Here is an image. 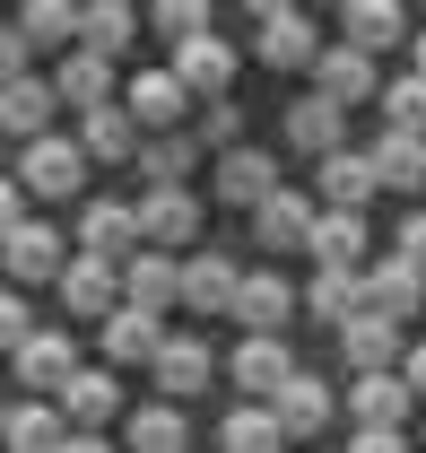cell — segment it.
<instances>
[{
	"label": "cell",
	"mask_w": 426,
	"mask_h": 453,
	"mask_svg": "<svg viewBox=\"0 0 426 453\" xmlns=\"http://www.w3.org/2000/svg\"><path fill=\"white\" fill-rule=\"evenodd\" d=\"M87 166H96V157L53 131V140H35V149L18 157V183H27L35 201H70V192H87Z\"/></svg>",
	"instance_id": "6da1fadb"
},
{
	"label": "cell",
	"mask_w": 426,
	"mask_h": 453,
	"mask_svg": "<svg viewBox=\"0 0 426 453\" xmlns=\"http://www.w3.org/2000/svg\"><path fill=\"white\" fill-rule=\"evenodd\" d=\"M61 314H79V323H96V332H105L113 314H122V262L79 253V262L61 271Z\"/></svg>",
	"instance_id": "7a4b0ae2"
},
{
	"label": "cell",
	"mask_w": 426,
	"mask_h": 453,
	"mask_svg": "<svg viewBox=\"0 0 426 453\" xmlns=\"http://www.w3.org/2000/svg\"><path fill=\"white\" fill-rule=\"evenodd\" d=\"M122 105H131V122H140V131H157V140L192 131V88H183L174 70H140V79L122 88Z\"/></svg>",
	"instance_id": "3957f363"
},
{
	"label": "cell",
	"mask_w": 426,
	"mask_h": 453,
	"mask_svg": "<svg viewBox=\"0 0 426 453\" xmlns=\"http://www.w3.org/2000/svg\"><path fill=\"white\" fill-rule=\"evenodd\" d=\"M296 305H305V296L278 280V271H244V296H235V332H244V340H287Z\"/></svg>",
	"instance_id": "277c9868"
},
{
	"label": "cell",
	"mask_w": 426,
	"mask_h": 453,
	"mask_svg": "<svg viewBox=\"0 0 426 453\" xmlns=\"http://www.w3.org/2000/svg\"><path fill=\"white\" fill-rule=\"evenodd\" d=\"M0 262H9V280L27 288V280H61L79 253H70V235H61L53 219H27L18 235H0Z\"/></svg>",
	"instance_id": "5b68a950"
},
{
	"label": "cell",
	"mask_w": 426,
	"mask_h": 453,
	"mask_svg": "<svg viewBox=\"0 0 426 453\" xmlns=\"http://www.w3.org/2000/svg\"><path fill=\"white\" fill-rule=\"evenodd\" d=\"M79 253H96V262H131V253H148V235H140V201H87V210H79Z\"/></svg>",
	"instance_id": "8992f818"
},
{
	"label": "cell",
	"mask_w": 426,
	"mask_h": 453,
	"mask_svg": "<svg viewBox=\"0 0 426 453\" xmlns=\"http://www.w3.org/2000/svg\"><path fill=\"white\" fill-rule=\"evenodd\" d=\"M79 375H87V366H79V340L70 332H35L27 349H18V384H27L35 401H61Z\"/></svg>",
	"instance_id": "52a82bcc"
},
{
	"label": "cell",
	"mask_w": 426,
	"mask_h": 453,
	"mask_svg": "<svg viewBox=\"0 0 426 453\" xmlns=\"http://www.w3.org/2000/svg\"><path fill=\"white\" fill-rule=\"evenodd\" d=\"M366 314H383V323L409 332V323L426 314V271H418V262H400V253L374 262V271H366Z\"/></svg>",
	"instance_id": "ba28073f"
},
{
	"label": "cell",
	"mask_w": 426,
	"mask_h": 453,
	"mask_svg": "<svg viewBox=\"0 0 426 453\" xmlns=\"http://www.w3.org/2000/svg\"><path fill=\"white\" fill-rule=\"evenodd\" d=\"M140 235H148V253H183L201 235V192L192 183L183 192H140Z\"/></svg>",
	"instance_id": "9c48e42d"
},
{
	"label": "cell",
	"mask_w": 426,
	"mask_h": 453,
	"mask_svg": "<svg viewBox=\"0 0 426 453\" xmlns=\"http://www.w3.org/2000/svg\"><path fill=\"white\" fill-rule=\"evenodd\" d=\"M314 226H322V210L305 201V192H270L262 210H253L262 253H314Z\"/></svg>",
	"instance_id": "30bf717a"
},
{
	"label": "cell",
	"mask_w": 426,
	"mask_h": 453,
	"mask_svg": "<svg viewBox=\"0 0 426 453\" xmlns=\"http://www.w3.org/2000/svg\"><path fill=\"white\" fill-rule=\"evenodd\" d=\"M165 314H140V305H122L105 332H96V349H105V366H157L165 357Z\"/></svg>",
	"instance_id": "8fae6325"
},
{
	"label": "cell",
	"mask_w": 426,
	"mask_h": 453,
	"mask_svg": "<svg viewBox=\"0 0 426 453\" xmlns=\"http://www.w3.org/2000/svg\"><path fill=\"white\" fill-rule=\"evenodd\" d=\"M53 113H61V88H53V79H9V88H0V131L27 140V149L53 140Z\"/></svg>",
	"instance_id": "7c38bea8"
},
{
	"label": "cell",
	"mask_w": 426,
	"mask_h": 453,
	"mask_svg": "<svg viewBox=\"0 0 426 453\" xmlns=\"http://www.w3.org/2000/svg\"><path fill=\"white\" fill-rule=\"evenodd\" d=\"M209 375H217V349H209L201 332H174V340H165V357H157V393L174 401V410H183L192 393H209Z\"/></svg>",
	"instance_id": "4fadbf2b"
},
{
	"label": "cell",
	"mask_w": 426,
	"mask_h": 453,
	"mask_svg": "<svg viewBox=\"0 0 426 453\" xmlns=\"http://www.w3.org/2000/svg\"><path fill=\"white\" fill-rule=\"evenodd\" d=\"M314 192H322V210H357V219H366V201L383 192V174H374L366 149H339V157L314 166Z\"/></svg>",
	"instance_id": "5bb4252c"
},
{
	"label": "cell",
	"mask_w": 426,
	"mask_h": 453,
	"mask_svg": "<svg viewBox=\"0 0 426 453\" xmlns=\"http://www.w3.org/2000/svg\"><path fill=\"white\" fill-rule=\"evenodd\" d=\"M287 149H305V157H339L348 149V105H331V96H296L287 105Z\"/></svg>",
	"instance_id": "9a60e30c"
},
{
	"label": "cell",
	"mask_w": 426,
	"mask_h": 453,
	"mask_svg": "<svg viewBox=\"0 0 426 453\" xmlns=\"http://www.w3.org/2000/svg\"><path fill=\"white\" fill-rule=\"evenodd\" d=\"M322 53H331V44L314 35L305 9H262V61H270V70H314Z\"/></svg>",
	"instance_id": "2e32d148"
},
{
	"label": "cell",
	"mask_w": 426,
	"mask_h": 453,
	"mask_svg": "<svg viewBox=\"0 0 426 453\" xmlns=\"http://www.w3.org/2000/svg\"><path fill=\"white\" fill-rule=\"evenodd\" d=\"M296 375L305 366L287 357V340H235V384H244V401H278Z\"/></svg>",
	"instance_id": "e0dca14e"
},
{
	"label": "cell",
	"mask_w": 426,
	"mask_h": 453,
	"mask_svg": "<svg viewBox=\"0 0 426 453\" xmlns=\"http://www.w3.org/2000/svg\"><path fill=\"white\" fill-rule=\"evenodd\" d=\"M314 96H331V105H383V79H374V61L357 53V44H331V53L314 61Z\"/></svg>",
	"instance_id": "ac0fdd59"
},
{
	"label": "cell",
	"mask_w": 426,
	"mask_h": 453,
	"mask_svg": "<svg viewBox=\"0 0 426 453\" xmlns=\"http://www.w3.org/2000/svg\"><path fill=\"white\" fill-rule=\"evenodd\" d=\"M122 305H140V314L183 305V262H174V253H131V262H122Z\"/></svg>",
	"instance_id": "d6986e66"
},
{
	"label": "cell",
	"mask_w": 426,
	"mask_h": 453,
	"mask_svg": "<svg viewBox=\"0 0 426 453\" xmlns=\"http://www.w3.org/2000/svg\"><path fill=\"white\" fill-rule=\"evenodd\" d=\"M339 349H348L357 375H400V366H409V340H400V323H383V314H357V323L339 332Z\"/></svg>",
	"instance_id": "ffe728a7"
},
{
	"label": "cell",
	"mask_w": 426,
	"mask_h": 453,
	"mask_svg": "<svg viewBox=\"0 0 426 453\" xmlns=\"http://www.w3.org/2000/svg\"><path fill=\"white\" fill-rule=\"evenodd\" d=\"M53 88H61V113H105L113 105V61L105 53H61V70H53Z\"/></svg>",
	"instance_id": "44dd1931"
},
{
	"label": "cell",
	"mask_w": 426,
	"mask_h": 453,
	"mask_svg": "<svg viewBox=\"0 0 426 453\" xmlns=\"http://www.w3.org/2000/svg\"><path fill=\"white\" fill-rule=\"evenodd\" d=\"M235 296H244V271L226 253H192L183 262V305L192 314H235Z\"/></svg>",
	"instance_id": "7402d4cb"
},
{
	"label": "cell",
	"mask_w": 426,
	"mask_h": 453,
	"mask_svg": "<svg viewBox=\"0 0 426 453\" xmlns=\"http://www.w3.org/2000/svg\"><path fill=\"white\" fill-rule=\"evenodd\" d=\"M348 410H357V427L400 436V418L418 410V393H409V375H357V384H348Z\"/></svg>",
	"instance_id": "603a6c76"
},
{
	"label": "cell",
	"mask_w": 426,
	"mask_h": 453,
	"mask_svg": "<svg viewBox=\"0 0 426 453\" xmlns=\"http://www.w3.org/2000/svg\"><path fill=\"white\" fill-rule=\"evenodd\" d=\"M305 314L331 323V332H348V323L366 314V271H314V280H305Z\"/></svg>",
	"instance_id": "cb8c5ba5"
},
{
	"label": "cell",
	"mask_w": 426,
	"mask_h": 453,
	"mask_svg": "<svg viewBox=\"0 0 426 453\" xmlns=\"http://www.w3.org/2000/svg\"><path fill=\"white\" fill-rule=\"evenodd\" d=\"M366 219H357V210H322V226H314V253H305V262H314V271H357V262H366Z\"/></svg>",
	"instance_id": "d4e9b609"
},
{
	"label": "cell",
	"mask_w": 426,
	"mask_h": 453,
	"mask_svg": "<svg viewBox=\"0 0 426 453\" xmlns=\"http://www.w3.org/2000/svg\"><path fill=\"white\" fill-rule=\"evenodd\" d=\"M217 201H235V210H262L270 192H278V166H270L262 149H235V157H217Z\"/></svg>",
	"instance_id": "484cf974"
},
{
	"label": "cell",
	"mask_w": 426,
	"mask_h": 453,
	"mask_svg": "<svg viewBox=\"0 0 426 453\" xmlns=\"http://www.w3.org/2000/svg\"><path fill=\"white\" fill-rule=\"evenodd\" d=\"M217 453H287V427L270 401H235L226 427H217Z\"/></svg>",
	"instance_id": "4316f807"
},
{
	"label": "cell",
	"mask_w": 426,
	"mask_h": 453,
	"mask_svg": "<svg viewBox=\"0 0 426 453\" xmlns=\"http://www.w3.org/2000/svg\"><path fill=\"white\" fill-rule=\"evenodd\" d=\"M122 445H131V453H183V445H192V427H183L174 401H140V410L122 418Z\"/></svg>",
	"instance_id": "83f0119b"
},
{
	"label": "cell",
	"mask_w": 426,
	"mask_h": 453,
	"mask_svg": "<svg viewBox=\"0 0 426 453\" xmlns=\"http://www.w3.org/2000/svg\"><path fill=\"white\" fill-rule=\"evenodd\" d=\"M366 157H374V174H383V192H426V140L418 131H383Z\"/></svg>",
	"instance_id": "f1b7e54d"
},
{
	"label": "cell",
	"mask_w": 426,
	"mask_h": 453,
	"mask_svg": "<svg viewBox=\"0 0 426 453\" xmlns=\"http://www.w3.org/2000/svg\"><path fill=\"white\" fill-rule=\"evenodd\" d=\"M270 410H278V427H287V436H322V427H331V410H339V393H331L322 375H296Z\"/></svg>",
	"instance_id": "f546056e"
},
{
	"label": "cell",
	"mask_w": 426,
	"mask_h": 453,
	"mask_svg": "<svg viewBox=\"0 0 426 453\" xmlns=\"http://www.w3.org/2000/svg\"><path fill=\"white\" fill-rule=\"evenodd\" d=\"M165 70H174L192 96H209V105H217V96H226V79H235V53H226L217 35H201V44H183V53L165 61Z\"/></svg>",
	"instance_id": "4dcf8cb0"
},
{
	"label": "cell",
	"mask_w": 426,
	"mask_h": 453,
	"mask_svg": "<svg viewBox=\"0 0 426 453\" xmlns=\"http://www.w3.org/2000/svg\"><path fill=\"white\" fill-rule=\"evenodd\" d=\"M113 410H122V384H113L105 366H87V375H79V384L61 393V418H70L79 436H96V427H105Z\"/></svg>",
	"instance_id": "1f68e13d"
},
{
	"label": "cell",
	"mask_w": 426,
	"mask_h": 453,
	"mask_svg": "<svg viewBox=\"0 0 426 453\" xmlns=\"http://www.w3.org/2000/svg\"><path fill=\"white\" fill-rule=\"evenodd\" d=\"M61 445H70L61 401H18L9 410V453H61Z\"/></svg>",
	"instance_id": "d6a6232c"
},
{
	"label": "cell",
	"mask_w": 426,
	"mask_h": 453,
	"mask_svg": "<svg viewBox=\"0 0 426 453\" xmlns=\"http://www.w3.org/2000/svg\"><path fill=\"white\" fill-rule=\"evenodd\" d=\"M339 27H348V35H339V44H357V53H392V44H400V35H409V18H400V9H392V0H357V9H348V18H339Z\"/></svg>",
	"instance_id": "836d02e7"
},
{
	"label": "cell",
	"mask_w": 426,
	"mask_h": 453,
	"mask_svg": "<svg viewBox=\"0 0 426 453\" xmlns=\"http://www.w3.org/2000/svg\"><path fill=\"white\" fill-rule=\"evenodd\" d=\"M18 27H27V44H35V53H44V44H70V53H79L87 9H70V0H27V9H18Z\"/></svg>",
	"instance_id": "e575fe53"
},
{
	"label": "cell",
	"mask_w": 426,
	"mask_h": 453,
	"mask_svg": "<svg viewBox=\"0 0 426 453\" xmlns=\"http://www.w3.org/2000/svg\"><path fill=\"white\" fill-rule=\"evenodd\" d=\"M79 149H87V157H140L148 140H140L131 105H105V113H87V122H79Z\"/></svg>",
	"instance_id": "d590c367"
},
{
	"label": "cell",
	"mask_w": 426,
	"mask_h": 453,
	"mask_svg": "<svg viewBox=\"0 0 426 453\" xmlns=\"http://www.w3.org/2000/svg\"><path fill=\"white\" fill-rule=\"evenodd\" d=\"M192 157H201V140H192V131H174V140H148V149H140V174H148V192H183Z\"/></svg>",
	"instance_id": "8d00e7d4"
},
{
	"label": "cell",
	"mask_w": 426,
	"mask_h": 453,
	"mask_svg": "<svg viewBox=\"0 0 426 453\" xmlns=\"http://www.w3.org/2000/svg\"><path fill=\"white\" fill-rule=\"evenodd\" d=\"M383 131H418V140H426V79H418V70L383 79Z\"/></svg>",
	"instance_id": "74e56055"
},
{
	"label": "cell",
	"mask_w": 426,
	"mask_h": 453,
	"mask_svg": "<svg viewBox=\"0 0 426 453\" xmlns=\"http://www.w3.org/2000/svg\"><path fill=\"white\" fill-rule=\"evenodd\" d=\"M131 35H140V18H131L122 0H96V9H87V35H79V53H105V61H113Z\"/></svg>",
	"instance_id": "f35d334b"
},
{
	"label": "cell",
	"mask_w": 426,
	"mask_h": 453,
	"mask_svg": "<svg viewBox=\"0 0 426 453\" xmlns=\"http://www.w3.org/2000/svg\"><path fill=\"white\" fill-rule=\"evenodd\" d=\"M192 140H209L217 157H235V149H244V113H235V96H217V105L192 113Z\"/></svg>",
	"instance_id": "ab89813d"
},
{
	"label": "cell",
	"mask_w": 426,
	"mask_h": 453,
	"mask_svg": "<svg viewBox=\"0 0 426 453\" xmlns=\"http://www.w3.org/2000/svg\"><path fill=\"white\" fill-rule=\"evenodd\" d=\"M157 27L174 35V53H183V44H201V35H209V9H201V0H165Z\"/></svg>",
	"instance_id": "60d3db41"
},
{
	"label": "cell",
	"mask_w": 426,
	"mask_h": 453,
	"mask_svg": "<svg viewBox=\"0 0 426 453\" xmlns=\"http://www.w3.org/2000/svg\"><path fill=\"white\" fill-rule=\"evenodd\" d=\"M0 340H9V357H18L27 340H35V314H27V296H18V288L0 296Z\"/></svg>",
	"instance_id": "b9f144b4"
},
{
	"label": "cell",
	"mask_w": 426,
	"mask_h": 453,
	"mask_svg": "<svg viewBox=\"0 0 426 453\" xmlns=\"http://www.w3.org/2000/svg\"><path fill=\"white\" fill-rule=\"evenodd\" d=\"M27 61H35V44H27V27H9V35H0V88H9V79H35Z\"/></svg>",
	"instance_id": "7bdbcfd3"
},
{
	"label": "cell",
	"mask_w": 426,
	"mask_h": 453,
	"mask_svg": "<svg viewBox=\"0 0 426 453\" xmlns=\"http://www.w3.org/2000/svg\"><path fill=\"white\" fill-rule=\"evenodd\" d=\"M392 253H400V262H418V271H426V210H409V219H400V235H392Z\"/></svg>",
	"instance_id": "ee69618b"
},
{
	"label": "cell",
	"mask_w": 426,
	"mask_h": 453,
	"mask_svg": "<svg viewBox=\"0 0 426 453\" xmlns=\"http://www.w3.org/2000/svg\"><path fill=\"white\" fill-rule=\"evenodd\" d=\"M348 453H409V436H383V427H357V445Z\"/></svg>",
	"instance_id": "f6af8a7d"
},
{
	"label": "cell",
	"mask_w": 426,
	"mask_h": 453,
	"mask_svg": "<svg viewBox=\"0 0 426 453\" xmlns=\"http://www.w3.org/2000/svg\"><path fill=\"white\" fill-rule=\"evenodd\" d=\"M400 375H409V393L426 401V340H409V366H400Z\"/></svg>",
	"instance_id": "bcb514c9"
},
{
	"label": "cell",
	"mask_w": 426,
	"mask_h": 453,
	"mask_svg": "<svg viewBox=\"0 0 426 453\" xmlns=\"http://www.w3.org/2000/svg\"><path fill=\"white\" fill-rule=\"evenodd\" d=\"M61 453H113V445H105V436H79V427H70V445H61Z\"/></svg>",
	"instance_id": "7dc6e473"
},
{
	"label": "cell",
	"mask_w": 426,
	"mask_h": 453,
	"mask_svg": "<svg viewBox=\"0 0 426 453\" xmlns=\"http://www.w3.org/2000/svg\"><path fill=\"white\" fill-rule=\"evenodd\" d=\"M409 70H418V79H426V35H418V53H409Z\"/></svg>",
	"instance_id": "c3c4849f"
}]
</instances>
